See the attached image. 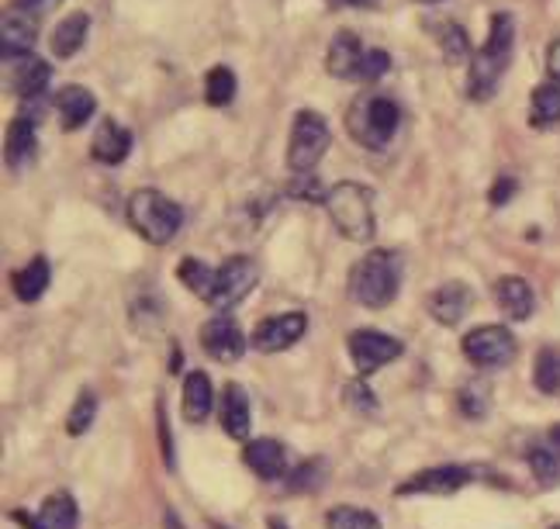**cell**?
I'll use <instances>...</instances> for the list:
<instances>
[{
	"label": "cell",
	"instance_id": "1",
	"mask_svg": "<svg viewBox=\"0 0 560 529\" xmlns=\"http://www.w3.org/2000/svg\"><path fill=\"white\" fill-rule=\"evenodd\" d=\"M512 46H515V17L499 11V14L491 17L485 46L474 52V59H470L467 94L474 101H488L494 91H499V80L505 77L509 62H512Z\"/></svg>",
	"mask_w": 560,
	"mask_h": 529
},
{
	"label": "cell",
	"instance_id": "2",
	"mask_svg": "<svg viewBox=\"0 0 560 529\" xmlns=\"http://www.w3.org/2000/svg\"><path fill=\"white\" fill-rule=\"evenodd\" d=\"M401 284V257L395 249H374L350 267V298L371 311L395 302Z\"/></svg>",
	"mask_w": 560,
	"mask_h": 529
},
{
	"label": "cell",
	"instance_id": "3",
	"mask_svg": "<svg viewBox=\"0 0 560 529\" xmlns=\"http://www.w3.org/2000/svg\"><path fill=\"white\" fill-rule=\"evenodd\" d=\"M326 211L336 232L350 243H371L377 232V211H374V190L357 180H339L329 187Z\"/></svg>",
	"mask_w": 560,
	"mask_h": 529
},
{
	"label": "cell",
	"instance_id": "4",
	"mask_svg": "<svg viewBox=\"0 0 560 529\" xmlns=\"http://www.w3.org/2000/svg\"><path fill=\"white\" fill-rule=\"evenodd\" d=\"M401 125V108L381 91H360L347 111V132L363 150H384Z\"/></svg>",
	"mask_w": 560,
	"mask_h": 529
},
{
	"label": "cell",
	"instance_id": "5",
	"mask_svg": "<svg viewBox=\"0 0 560 529\" xmlns=\"http://www.w3.org/2000/svg\"><path fill=\"white\" fill-rule=\"evenodd\" d=\"M128 225H132L145 243L166 246L184 225V208L174 198H166L163 190L139 187L132 190V198H128Z\"/></svg>",
	"mask_w": 560,
	"mask_h": 529
},
{
	"label": "cell",
	"instance_id": "6",
	"mask_svg": "<svg viewBox=\"0 0 560 529\" xmlns=\"http://www.w3.org/2000/svg\"><path fill=\"white\" fill-rule=\"evenodd\" d=\"M329 150V125L318 111H298L291 121V142H288V171L291 174H312L315 163Z\"/></svg>",
	"mask_w": 560,
	"mask_h": 529
},
{
	"label": "cell",
	"instance_id": "7",
	"mask_svg": "<svg viewBox=\"0 0 560 529\" xmlns=\"http://www.w3.org/2000/svg\"><path fill=\"white\" fill-rule=\"evenodd\" d=\"M256 281H260V267H256L249 257H229L219 273H214V291L208 305L214 311H232L243 298H249Z\"/></svg>",
	"mask_w": 560,
	"mask_h": 529
},
{
	"label": "cell",
	"instance_id": "8",
	"mask_svg": "<svg viewBox=\"0 0 560 529\" xmlns=\"http://www.w3.org/2000/svg\"><path fill=\"white\" fill-rule=\"evenodd\" d=\"M347 350L353 356V367L360 377H371L374 371L387 367L392 360H398L405 353V343L392 332H381V329H353Z\"/></svg>",
	"mask_w": 560,
	"mask_h": 529
},
{
	"label": "cell",
	"instance_id": "9",
	"mask_svg": "<svg viewBox=\"0 0 560 529\" xmlns=\"http://www.w3.org/2000/svg\"><path fill=\"white\" fill-rule=\"evenodd\" d=\"M515 336L505 326H478L464 336V356L478 367H509L515 356Z\"/></svg>",
	"mask_w": 560,
	"mask_h": 529
},
{
	"label": "cell",
	"instance_id": "10",
	"mask_svg": "<svg viewBox=\"0 0 560 529\" xmlns=\"http://www.w3.org/2000/svg\"><path fill=\"white\" fill-rule=\"evenodd\" d=\"M198 336H201V350L211 360H219V364H240L246 353V343H249L243 326L235 322L229 311H219L214 319H208Z\"/></svg>",
	"mask_w": 560,
	"mask_h": 529
},
{
	"label": "cell",
	"instance_id": "11",
	"mask_svg": "<svg viewBox=\"0 0 560 529\" xmlns=\"http://www.w3.org/2000/svg\"><path fill=\"white\" fill-rule=\"evenodd\" d=\"M470 481H474L470 468H460V463H443V468H425L408 481H401L395 489V495H457L460 489H467Z\"/></svg>",
	"mask_w": 560,
	"mask_h": 529
},
{
	"label": "cell",
	"instance_id": "12",
	"mask_svg": "<svg viewBox=\"0 0 560 529\" xmlns=\"http://www.w3.org/2000/svg\"><path fill=\"white\" fill-rule=\"evenodd\" d=\"M305 329H308L305 311H284V315H273V319H264L260 326H256L249 343L260 353H284L301 340V336H305Z\"/></svg>",
	"mask_w": 560,
	"mask_h": 529
},
{
	"label": "cell",
	"instance_id": "13",
	"mask_svg": "<svg viewBox=\"0 0 560 529\" xmlns=\"http://www.w3.org/2000/svg\"><path fill=\"white\" fill-rule=\"evenodd\" d=\"M425 308L440 326H460L474 308V291L464 281H446L429 294Z\"/></svg>",
	"mask_w": 560,
	"mask_h": 529
},
{
	"label": "cell",
	"instance_id": "14",
	"mask_svg": "<svg viewBox=\"0 0 560 529\" xmlns=\"http://www.w3.org/2000/svg\"><path fill=\"white\" fill-rule=\"evenodd\" d=\"M49 80H52V67L42 56H21L14 59V70H11V87L18 91L21 104H38L46 101L49 94Z\"/></svg>",
	"mask_w": 560,
	"mask_h": 529
},
{
	"label": "cell",
	"instance_id": "15",
	"mask_svg": "<svg viewBox=\"0 0 560 529\" xmlns=\"http://www.w3.org/2000/svg\"><path fill=\"white\" fill-rule=\"evenodd\" d=\"M35 42H38V17H32L25 11H8L4 25H0V56L8 62H14L21 56H32Z\"/></svg>",
	"mask_w": 560,
	"mask_h": 529
},
{
	"label": "cell",
	"instance_id": "16",
	"mask_svg": "<svg viewBox=\"0 0 560 529\" xmlns=\"http://www.w3.org/2000/svg\"><path fill=\"white\" fill-rule=\"evenodd\" d=\"M136 145V136L125 129V125H118L115 118H104L97 125L94 132V142H91V156L104 166H118L128 160V153H132Z\"/></svg>",
	"mask_w": 560,
	"mask_h": 529
},
{
	"label": "cell",
	"instance_id": "17",
	"mask_svg": "<svg viewBox=\"0 0 560 529\" xmlns=\"http://www.w3.org/2000/svg\"><path fill=\"white\" fill-rule=\"evenodd\" d=\"M243 460L260 481H277L288 471V450L280 439H249L243 447Z\"/></svg>",
	"mask_w": 560,
	"mask_h": 529
},
{
	"label": "cell",
	"instance_id": "18",
	"mask_svg": "<svg viewBox=\"0 0 560 529\" xmlns=\"http://www.w3.org/2000/svg\"><path fill=\"white\" fill-rule=\"evenodd\" d=\"M56 111H59L62 132H77V129H83V125L94 118L97 97L88 87H80V83H70V87H62L56 94Z\"/></svg>",
	"mask_w": 560,
	"mask_h": 529
},
{
	"label": "cell",
	"instance_id": "19",
	"mask_svg": "<svg viewBox=\"0 0 560 529\" xmlns=\"http://www.w3.org/2000/svg\"><path fill=\"white\" fill-rule=\"evenodd\" d=\"M363 56H368V49H363V42L353 35V32H336L332 46H329V56H326V70L336 77V80H357L360 77V67H363Z\"/></svg>",
	"mask_w": 560,
	"mask_h": 529
},
{
	"label": "cell",
	"instance_id": "20",
	"mask_svg": "<svg viewBox=\"0 0 560 529\" xmlns=\"http://www.w3.org/2000/svg\"><path fill=\"white\" fill-rule=\"evenodd\" d=\"M222 430L232 436V439H249V430H253V412H249V395L243 385H229L222 388Z\"/></svg>",
	"mask_w": 560,
	"mask_h": 529
},
{
	"label": "cell",
	"instance_id": "21",
	"mask_svg": "<svg viewBox=\"0 0 560 529\" xmlns=\"http://www.w3.org/2000/svg\"><path fill=\"white\" fill-rule=\"evenodd\" d=\"M494 298H499V305H502V311L509 315L512 322H526L529 315H533V308H536V294H533V287L523 281V278H502L499 284H494Z\"/></svg>",
	"mask_w": 560,
	"mask_h": 529
},
{
	"label": "cell",
	"instance_id": "22",
	"mask_svg": "<svg viewBox=\"0 0 560 529\" xmlns=\"http://www.w3.org/2000/svg\"><path fill=\"white\" fill-rule=\"evenodd\" d=\"M35 129H38V121H32L28 115H21L11 121V129H8V145H4V156H8V166L11 171H25V166L32 163L35 156Z\"/></svg>",
	"mask_w": 560,
	"mask_h": 529
},
{
	"label": "cell",
	"instance_id": "23",
	"mask_svg": "<svg viewBox=\"0 0 560 529\" xmlns=\"http://www.w3.org/2000/svg\"><path fill=\"white\" fill-rule=\"evenodd\" d=\"M214 409V388L205 371H190L184 377V419L187 422H205Z\"/></svg>",
	"mask_w": 560,
	"mask_h": 529
},
{
	"label": "cell",
	"instance_id": "24",
	"mask_svg": "<svg viewBox=\"0 0 560 529\" xmlns=\"http://www.w3.org/2000/svg\"><path fill=\"white\" fill-rule=\"evenodd\" d=\"M88 32H91V17L83 11H73L67 14L56 25L52 32V56L56 59H70L83 49V42H88Z\"/></svg>",
	"mask_w": 560,
	"mask_h": 529
},
{
	"label": "cell",
	"instance_id": "25",
	"mask_svg": "<svg viewBox=\"0 0 560 529\" xmlns=\"http://www.w3.org/2000/svg\"><path fill=\"white\" fill-rule=\"evenodd\" d=\"M49 281H52V267L46 257H35L25 270L14 273V294L25 305H35L42 294L49 291Z\"/></svg>",
	"mask_w": 560,
	"mask_h": 529
},
{
	"label": "cell",
	"instance_id": "26",
	"mask_svg": "<svg viewBox=\"0 0 560 529\" xmlns=\"http://www.w3.org/2000/svg\"><path fill=\"white\" fill-rule=\"evenodd\" d=\"M38 529H77L80 522V509L70 492H52L38 509Z\"/></svg>",
	"mask_w": 560,
	"mask_h": 529
},
{
	"label": "cell",
	"instance_id": "27",
	"mask_svg": "<svg viewBox=\"0 0 560 529\" xmlns=\"http://www.w3.org/2000/svg\"><path fill=\"white\" fill-rule=\"evenodd\" d=\"M560 121V83L547 80L529 97V125L533 129H553Z\"/></svg>",
	"mask_w": 560,
	"mask_h": 529
},
{
	"label": "cell",
	"instance_id": "28",
	"mask_svg": "<svg viewBox=\"0 0 560 529\" xmlns=\"http://www.w3.org/2000/svg\"><path fill=\"white\" fill-rule=\"evenodd\" d=\"M214 273H219V270L208 267V263H201V260H194V257H187V260L177 263V278H180V284H184L187 291L198 294L201 302L211 298V291H214Z\"/></svg>",
	"mask_w": 560,
	"mask_h": 529
},
{
	"label": "cell",
	"instance_id": "29",
	"mask_svg": "<svg viewBox=\"0 0 560 529\" xmlns=\"http://www.w3.org/2000/svg\"><path fill=\"white\" fill-rule=\"evenodd\" d=\"M526 460L540 489H560V447H533Z\"/></svg>",
	"mask_w": 560,
	"mask_h": 529
},
{
	"label": "cell",
	"instance_id": "30",
	"mask_svg": "<svg viewBox=\"0 0 560 529\" xmlns=\"http://www.w3.org/2000/svg\"><path fill=\"white\" fill-rule=\"evenodd\" d=\"M533 385L540 388L544 395H557L560 391V350L544 346L536 353V364H533Z\"/></svg>",
	"mask_w": 560,
	"mask_h": 529
},
{
	"label": "cell",
	"instance_id": "31",
	"mask_svg": "<svg viewBox=\"0 0 560 529\" xmlns=\"http://www.w3.org/2000/svg\"><path fill=\"white\" fill-rule=\"evenodd\" d=\"M235 87H240V83H235V73L229 67H214L205 77V101L211 108H225V104H232V97H235Z\"/></svg>",
	"mask_w": 560,
	"mask_h": 529
},
{
	"label": "cell",
	"instance_id": "32",
	"mask_svg": "<svg viewBox=\"0 0 560 529\" xmlns=\"http://www.w3.org/2000/svg\"><path fill=\"white\" fill-rule=\"evenodd\" d=\"M460 409L470 422H481L491 412V388L485 380H467L460 388Z\"/></svg>",
	"mask_w": 560,
	"mask_h": 529
},
{
	"label": "cell",
	"instance_id": "33",
	"mask_svg": "<svg viewBox=\"0 0 560 529\" xmlns=\"http://www.w3.org/2000/svg\"><path fill=\"white\" fill-rule=\"evenodd\" d=\"M329 529H384V526L368 509H353V505H336V509L329 513Z\"/></svg>",
	"mask_w": 560,
	"mask_h": 529
},
{
	"label": "cell",
	"instance_id": "34",
	"mask_svg": "<svg viewBox=\"0 0 560 529\" xmlns=\"http://www.w3.org/2000/svg\"><path fill=\"white\" fill-rule=\"evenodd\" d=\"M440 46H443V56L450 62H470V38L460 25H454V21H446L443 32H440Z\"/></svg>",
	"mask_w": 560,
	"mask_h": 529
},
{
	"label": "cell",
	"instance_id": "35",
	"mask_svg": "<svg viewBox=\"0 0 560 529\" xmlns=\"http://www.w3.org/2000/svg\"><path fill=\"white\" fill-rule=\"evenodd\" d=\"M94 415H97V398H94V391H83V395L73 401L70 415H67V433H70V436H83V433L91 430Z\"/></svg>",
	"mask_w": 560,
	"mask_h": 529
},
{
	"label": "cell",
	"instance_id": "36",
	"mask_svg": "<svg viewBox=\"0 0 560 529\" xmlns=\"http://www.w3.org/2000/svg\"><path fill=\"white\" fill-rule=\"evenodd\" d=\"M342 401H347V405L353 409V412H360V415H374L381 405H377V395L371 391V385L368 380H350L347 388H342Z\"/></svg>",
	"mask_w": 560,
	"mask_h": 529
},
{
	"label": "cell",
	"instance_id": "37",
	"mask_svg": "<svg viewBox=\"0 0 560 529\" xmlns=\"http://www.w3.org/2000/svg\"><path fill=\"white\" fill-rule=\"evenodd\" d=\"M288 195L301 198V201H312V204H326L329 190L322 187V180L315 174H294V180L288 184Z\"/></svg>",
	"mask_w": 560,
	"mask_h": 529
},
{
	"label": "cell",
	"instance_id": "38",
	"mask_svg": "<svg viewBox=\"0 0 560 529\" xmlns=\"http://www.w3.org/2000/svg\"><path fill=\"white\" fill-rule=\"evenodd\" d=\"M387 70H392V56H387L384 49H368V56H363V67H360V77L363 83H377Z\"/></svg>",
	"mask_w": 560,
	"mask_h": 529
},
{
	"label": "cell",
	"instance_id": "39",
	"mask_svg": "<svg viewBox=\"0 0 560 529\" xmlns=\"http://www.w3.org/2000/svg\"><path fill=\"white\" fill-rule=\"evenodd\" d=\"M322 471H326V468H322V460L301 463V468L294 471V478H291V492H308V489H315V484L326 478Z\"/></svg>",
	"mask_w": 560,
	"mask_h": 529
},
{
	"label": "cell",
	"instance_id": "40",
	"mask_svg": "<svg viewBox=\"0 0 560 529\" xmlns=\"http://www.w3.org/2000/svg\"><path fill=\"white\" fill-rule=\"evenodd\" d=\"M156 419H160V447H163V460H166V468L174 471V436H170V422H166V401L160 398L156 401Z\"/></svg>",
	"mask_w": 560,
	"mask_h": 529
},
{
	"label": "cell",
	"instance_id": "41",
	"mask_svg": "<svg viewBox=\"0 0 560 529\" xmlns=\"http://www.w3.org/2000/svg\"><path fill=\"white\" fill-rule=\"evenodd\" d=\"M515 190H520V184H515L512 177H499V184H494L491 190H488V201L494 204V208H502Z\"/></svg>",
	"mask_w": 560,
	"mask_h": 529
},
{
	"label": "cell",
	"instance_id": "42",
	"mask_svg": "<svg viewBox=\"0 0 560 529\" xmlns=\"http://www.w3.org/2000/svg\"><path fill=\"white\" fill-rule=\"evenodd\" d=\"M59 4H62V0H14V11H25L32 17H42V14L59 8Z\"/></svg>",
	"mask_w": 560,
	"mask_h": 529
},
{
	"label": "cell",
	"instance_id": "43",
	"mask_svg": "<svg viewBox=\"0 0 560 529\" xmlns=\"http://www.w3.org/2000/svg\"><path fill=\"white\" fill-rule=\"evenodd\" d=\"M547 77L553 83H560V38L547 46Z\"/></svg>",
	"mask_w": 560,
	"mask_h": 529
},
{
	"label": "cell",
	"instance_id": "44",
	"mask_svg": "<svg viewBox=\"0 0 560 529\" xmlns=\"http://www.w3.org/2000/svg\"><path fill=\"white\" fill-rule=\"evenodd\" d=\"M342 4H353V8H374L377 0H342Z\"/></svg>",
	"mask_w": 560,
	"mask_h": 529
},
{
	"label": "cell",
	"instance_id": "45",
	"mask_svg": "<svg viewBox=\"0 0 560 529\" xmlns=\"http://www.w3.org/2000/svg\"><path fill=\"white\" fill-rule=\"evenodd\" d=\"M267 526H270V529H288V522H284V519H277V516L267 519Z\"/></svg>",
	"mask_w": 560,
	"mask_h": 529
},
{
	"label": "cell",
	"instance_id": "46",
	"mask_svg": "<svg viewBox=\"0 0 560 529\" xmlns=\"http://www.w3.org/2000/svg\"><path fill=\"white\" fill-rule=\"evenodd\" d=\"M550 439H553V447H560V426L550 430Z\"/></svg>",
	"mask_w": 560,
	"mask_h": 529
},
{
	"label": "cell",
	"instance_id": "47",
	"mask_svg": "<svg viewBox=\"0 0 560 529\" xmlns=\"http://www.w3.org/2000/svg\"><path fill=\"white\" fill-rule=\"evenodd\" d=\"M211 529H225V526L222 522H211Z\"/></svg>",
	"mask_w": 560,
	"mask_h": 529
},
{
	"label": "cell",
	"instance_id": "48",
	"mask_svg": "<svg viewBox=\"0 0 560 529\" xmlns=\"http://www.w3.org/2000/svg\"><path fill=\"white\" fill-rule=\"evenodd\" d=\"M422 4H440V0H422Z\"/></svg>",
	"mask_w": 560,
	"mask_h": 529
},
{
	"label": "cell",
	"instance_id": "49",
	"mask_svg": "<svg viewBox=\"0 0 560 529\" xmlns=\"http://www.w3.org/2000/svg\"><path fill=\"white\" fill-rule=\"evenodd\" d=\"M553 529H560V522H557V526H553Z\"/></svg>",
	"mask_w": 560,
	"mask_h": 529
}]
</instances>
